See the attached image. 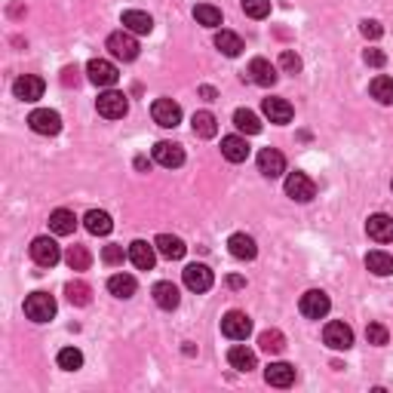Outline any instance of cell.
Returning a JSON list of instances; mask_svg holds the SVG:
<instances>
[{
  "mask_svg": "<svg viewBox=\"0 0 393 393\" xmlns=\"http://www.w3.org/2000/svg\"><path fill=\"white\" fill-rule=\"evenodd\" d=\"M25 314L34 323H50L55 316V298L46 292H31L25 298Z\"/></svg>",
  "mask_w": 393,
  "mask_h": 393,
  "instance_id": "obj_1",
  "label": "cell"
},
{
  "mask_svg": "<svg viewBox=\"0 0 393 393\" xmlns=\"http://www.w3.org/2000/svg\"><path fill=\"white\" fill-rule=\"evenodd\" d=\"M108 50L120 62H133L138 55V40L133 37V31H126V28H123V31H114L108 37Z\"/></svg>",
  "mask_w": 393,
  "mask_h": 393,
  "instance_id": "obj_2",
  "label": "cell"
},
{
  "mask_svg": "<svg viewBox=\"0 0 393 393\" xmlns=\"http://www.w3.org/2000/svg\"><path fill=\"white\" fill-rule=\"evenodd\" d=\"M31 258H34L37 267H55V265H59V258H62L59 243H55L52 237H37L31 243Z\"/></svg>",
  "mask_w": 393,
  "mask_h": 393,
  "instance_id": "obj_3",
  "label": "cell"
},
{
  "mask_svg": "<svg viewBox=\"0 0 393 393\" xmlns=\"http://www.w3.org/2000/svg\"><path fill=\"white\" fill-rule=\"evenodd\" d=\"M96 108H99V114L101 117H108V120H120L129 111V101L123 92H114V89H108V92H101V96L96 99Z\"/></svg>",
  "mask_w": 393,
  "mask_h": 393,
  "instance_id": "obj_4",
  "label": "cell"
},
{
  "mask_svg": "<svg viewBox=\"0 0 393 393\" xmlns=\"http://www.w3.org/2000/svg\"><path fill=\"white\" fill-rule=\"evenodd\" d=\"M301 314L307 316V320H323L326 314H329V307H332V301H329V295L323 292V289H311V292H304L301 295Z\"/></svg>",
  "mask_w": 393,
  "mask_h": 393,
  "instance_id": "obj_5",
  "label": "cell"
},
{
  "mask_svg": "<svg viewBox=\"0 0 393 393\" xmlns=\"http://www.w3.org/2000/svg\"><path fill=\"white\" fill-rule=\"evenodd\" d=\"M28 126H31L37 135H59L62 117L50 108H37V111H31V117H28Z\"/></svg>",
  "mask_w": 393,
  "mask_h": 393,
  "instance_id": "obj_6",
  "label": "cell"
},
{
  "mask_svg": "<svg viewBox=\"0 0 393 393\" xmlns=\"http://www.w3.org/2000/svg\"><path fill=\"white\" fill-rule=\"evenodd\" d=\"M221 332L228 335L231 341H246L252 335V320L243 311H231V314H224V320H221Z\"/></svg>",
  "mask_w": 393,
  "mask_h": 393,
  "instance_id": "obj_7",
  "label": "cell"
},
{
  "mask_svg": "<svg viewBox=\"0 0 393 393\" xmlns=\"http://www.w3.org/2000/svg\"><path fill=\"white\" fill-rule=\"evenodd\" d=\"M151 114H154V123H160L163 129H175L182 123V108L172 99H157L151 105Z\"/></svg>",
  "mask_w": 393,
  "mask_h": 393,
  "instance_id": "obj_8",
  "label": "cell"
},
{
  "mask_svg": "<svg viewBox=\"0 0 393 393\" xmlns=\"http://www.w3.org/2000/svg\"><path fill=\"white\" fill-rule=\"evenodd\" d=\"M323 341L329 344L332 350H350L353 348V329L348 323H326V329H323Z\"/></svg>",
  "mask_w": 393,
  "mask_h": 393,
  "instance_id": "obj_9",
  "label": "cell"
},
{
  "mask_svg": "<svg viewBox=\"0 0 393 393\" xmlns=\"http://www.w3.org/2000/svg\"><path fill=\"white\" fill-rule=\"evenodd\" d=\"M286 194H289V200H295V203H311L316 194V184L307 179L304 172H292L286 179Z\"/></svg>",
  "mask_w": 393,
  "mask_h": 393,
  "instance_id": "obj_10",
  "label": "cell"
},
{
  "mask_svg": "<svg viewBox=\"0 0 393 393\" xmlns=\"http://www.w3.org/2000/svg\"><path fill=\"white\" fill-rule=\"evenodd\" d=\"M258 172L265 175V179H279V175L286 172V157L277 151V148H265V151L258 154Z\"/></svg>",
  "mask_w": 393,
  "mask_h": 393,
  "instance_id": "obj_11",
  "label": "cell"
},
{
  "mask_svg": "<svg viewBox=\"0 0 393 393\" xmlns=\"http://www.w3.org/2000/svg\"><path fill=\"white\" fill-rule=\"evenodd\" d=\"M87 74H89V80L96 83V87H114V83L120 80L117 68L111 62H105V59H92L87 65Z\"/></svg>",
  "mask_w": 393,
  "mask_h": 393,
  "instance_id": "obj_12",
  "label": "cell"
},
{
  "mask_svg": "<svg viewBox=\"0 0 393 393\" xmlns=\"http://www.w3.org/2000/svg\"><path fill=\"white\" fill-rule=\"evenodd\" d=\"M154 160L166 166V170H179V166L184 163V151H182V145H175V142H157L154 145Z\"/></svg>",
  "mask_w": 393,
  "mask_h": 393,
  "instance_id": "obj_13",
  "label": "cell"
},
{
  "mask_svg": "<svg viewBox=\"0 0 393 393\" xmlns=\"http://www.w3.org/2000/svg\"><path fill=\"white\" fill-rule=\"evenodd\" d=\"M212 270L206 265H188L184 267V286L191 289V292H209L212 289Z\"/></svg>",
  "mask_w": 393,
  "mask_h": 393,
  "instance_id": "obj_14",
  "label": "cell"
},
{
  "mask_svg": "<svg viewBox=\"0 0 393 393\" xmlns=\"http://www.w3.org/2000/svg\"><path fill=\"white\" fill-rule=\"evenodd\" d=\"M43 89H46V83L37 77V74H25V77H18L13 83L16 99H22V101H37V99L43 96Z\"/></svg>",
  "mask_w": 393,
  "mask_h": 393,
  "instance_id": "obj_15",
  "label": "cell"
},
{
  "mask_svg": "<svg viewBox=\"0 0 393 393\" xmlns=\"http://www.w3.org/2000/svg\"><path fill=\"white\" fill-rule=\"evenodd\" d=\"M366 233L375 243H393V218L384 212H378V215H369V221H366Z\"/></svg>",
  "mask_w": 393,
  "mask_h": 393,
  "instance_id": "obj_16",
  "label": "cell"
},
{
  "mask_svg": "<svg viewBox=\"0 0 393 393\" xmlns=\"http://www.w3.org/2000/svg\"><path fill=\"white\" fill-rule=\"evenodd\" d=\"M154 249H157V246H151V243H145V240L129 243V261H133V265H135L138 270H151V267H154V261H157Z\"/></svg>",
  "mask_w": 393,
  "mask_h": 393,
  "instance_id": "obj_17",
  "label": "cell"
},
{
  "mask_svg": "<svg viewBox=\"0 0 393 393\" xmlns=\"http://www.w3.org/2000/svg\"><path fill=\"white\" fill-rule=\"evenodd\" d=\"M249 80L258 87H274L277 83V68L267 59H252L249 62Z\"/></svg>",
  "mask_w": 393,
  "mask_h": 393,
  "instance_id": "obj_18",
  "label": "cell"
},
{
  "mask_svg": "<svg viewBox=\"0 0 393 393\" xmlns=\"http://www.w3.org/2000/svg\"><path fill=\"white\" fill-rule=\"evenodd\" d=\"M228 249H231V255L240 258V261H252L258 255V246L249 233H233V237L228 240Z\"/></svg>",
  "mask_w": 393,
  "mask_h": 393,
  "instance_id": "obj_19",
  "label": "cell"
},
{
  "mask_svg": "<svg viewBox=\"0 0 393 393\" xmlns=\"http://www.w3.org/2000/svg\"><path fill=\"white\" fill-rule=\"evenodd\" d=\"M151 295H154V301H157V307H163V311H175L179 307V301H182V295H179V286H172V283H157L154 289H151Z\"/></svg>",
  "mask_w": 393,
  "mask_h": 393,
  "instance_id": "obj_20",
  "label": "cell"
},
{
  "mask_svg": "<svg viewBox=\"0 0 393 393\" xmlns=\"http://www.w3.org/2000/svg\"><path fill=\"white\" fill-rule=\"evenodd\" d=\"M265 381L274 387H289L295 381V366H289V362H270L265 369Z\"/></svg>",
  "mask_w": 393,
  "mask_h": 393,
  "instance_id": "obj_21",
  "label": "cell"
},
{
  "mask_svg": "<svg viewBox=\"0 0 393 393\" xmlns=\"http://www.w3.org/2000/svg\"><path fill=\"white\" fill-rule=\"evenodd\" d=\"M154 246H157V252H160L163 258H170V261L184 258V252H188V246H184L179 237H172V233H160V237L154 240Z\"/></svg>",
  "mask_w": 393,
  "mask_h": 393,
  "instance_id": "obj_22",
  "label": "cell"
},
{
  "mask_svg": "<svg viewBox=\"0 0 393 393\" xmlns=\"http://www.w3.org/2000/svg\"><path fill=\"white\" fill-rule=\"evenodd\" d=\"M221 154H224V160H231V163H243V160L249 157L246 138H240V135H224V138H221Z\"/></svg>",
  "mask_w": 393,
  "mask_h": 393,
  "instance_id": "obj_23",
  "label": "cell"
},
{
  "mask_svg": "<svg viewBox=\"0 0 393 393\" xmlns=\"http://www.w3.org/2000/svg\"><path fill=\"white\" fill-rule=\"evenodd\" d=\"M83 224H87V231L96 233V237H108V233L114 231V221H111V215L105 209H89Z\"/></svg>",
  "mask_w": 393,
  "mask_h": 393,
  "instance_id": "obj_24",
  "label": "cell"
},
{
  "mask_svg": "<svg viewBox=\"0 0 393 393\" xmlns=\"http://www.w3.org/2000/svg\"><path fill=\"white\" fill-rule=\"evenodd\" d=\"M123 28H126V31H133V34H151L154 18L148 13H142V9H126V13H123Z\"/></svg>",
  "mask_w": 393,
  "mask_h": 393,
  "instance_id": "obj_25",
  "label": "cell"
},
{
  "mask_svg": "<svg viewBox=\"0 0 393 393\" xmlns=\"http://www.w3.org/2000/svg\"><path fill=\"white\" fill-rule=\"evenodd\" d=\"M265 114L270 123H289L292 120V105H289L286 99H265Z\"/></svg>",
  "mask_w": 393,
  "mask_h": 393,
  "instance_id": "obj_26",
  "label": "cell"
},
{
  "mask_svg": "<svg viewBox=\"0 0 393 393\" xmlns=\"http://www.w3.org/2000/svg\"><path fill=\"white\" fill-rule=\"evenodd\" d=\"M74 228H77V218H74L71 209H55L50 215V231L59 233V237H68V233H74Z\"/></svg>",
  "mask_w": 393,
  "mask_h": 393,
  "instance_id": "obj_27",
  "label": "cell"
},
{
  "mask_svg": "<svg viewBox=\"0 0 393 393\" xmlns=\"http://www.w3.org/2000/svg\"><path fill=\"white\" fill-rule=\"evenodd\" d=\"M228 362L237 372H252L258 366V360H255V353H252L249 348H243V344H237V348H231L228 350Z\"/></svg>",
  "mask_w": 393,
  "mask_h": 393,
  "instance_id": "obj_28",
  "label": "cell"
},
{
  "mask_svg": "<svg viewBox=\"0 0 393 393\" xmlns=\"http://www.w3.org/2000/svg\"><path fill=\"white\" fill-rule=\"evenodd\" d=\"M191 126H194V135H200V138H212L218 133V120H215V114H209V111H196Z\"/></svg>",
  "mask_w": 393,
  "mask_h": 393,
  "instance_id": "obj_29",
  "label": "cell"
},
{
  "mask_svg": "<svg viewBox=\"0 0 393 393\" xmlns=\"http://www.w3.org/2000/svg\"><path fill=\"white\" fill-rule=\"evenodd\" d=\"M366 267L375 277H390L393 274V255H387V252H381V249L369 252V255H366Z\"/></svg>",
  "mask_w": 393,
  "mask_h": 393,
  "instance_id": "obj_30",
  "label": "cell"
},
{
  "mask_svg": "<svg viewBox=\"0 0 393 393\" xmlns=\"http://www.w3.org/2000/svg\"><path fill=\"white\" fill-rule=\"evenodd\" d=\"M108 289H111V295L114 298H133L135 295V277H129V274H114L108 279Z\"/></svg>",
  "mask_w": 393,
  "mask_h": 393,
  "instance_id": "obj_31",
  "label": "cell"
},
{
  "mask_svg": "<svg viewBox=\"0 0 393 393\" xmlns=\"http://www.w3.org/2000/svg\"><path fill=\"white\" fill-rule=\"evenodd\" d=\"M65 295H68V301L77 304V307H87L92 301V289L83 283V279H71V283L65 286Z\"/></svg>",
  "mask_w": 393,
  "mask_h": 393,
  "instance_id": "obj_32",
  "label": "cell"
},
{
  "mask_svg": "<svg viewBox=\"0 0 393 393\" xmlns=\"http://www.w3.org/2000/svg\"><path fill=\"white\" fill-rule=\"evenodd\" d=\"M215 46H218L228 59H237V55L243 52V40L233 31H218V34H215Z\"/></svg>",
  "mask_w": 393,
  "mask_h": 393,
  "instance_id": "obj_33",
  "label": "cell"
},
{
  "mask_svg": "<svg viewBox=\"0 0 393 393\" xmlns=\"http://www.w3.org/2000/svg\"><path fill=\"white\" fill-rule=\"evenodd\" d=\"M233 126H237L240 133H246V135H258L261 133V120L252 114V111H246V108L233 111Z\"/></svg>",
  "mask_w": 393,
  "mask_h": 393,
  "instance_id": "obj_34",
  "label": "cell"
},
{
  "mask_svg": "<svg viewBox=\"0 0 393 393\" xmlns=\"http://www.w3.org/2000/svg\"><path fill=\"white\" fill-rule=\"evenodd\" d=\"M258 348L265 353H283L286 350V338L279 329H265L258 335Z\"/></svg>",
  "mask_w": 393,
  "mask_h": 393,
  "instance_id": "obj_35",
  "label": "cell"
},
{
  "mask_svg": "<svg viewBox=\"0 0 393 393\" xmlns=\"http://www.w3.org/2000/svg\"><path fill=\"white\" fill-rule=\"evenodd\" d=\"M369 92H372V99H378L381 105H393V77H375L372 80V87H369Z\"/></svg>",
  "mask_w": 393,
  "mask_h": 393,
  "instance_id": "obj_36",
  "label": "cell"
},
{
  "mask_svg": "<svg viewBox=\"0 0 393 393\" xmlns=\"http://www.w3.org/2000/svg\"><path fill=\"white\" fill-rule=\"evenodd\" d=\"M194 18L200 25H206V28H215V25H221V9L212 6V4H196L194 6Z\"/></svg>",
  "mask_w": 393,
  "mask_h": 393,
  "instance_id": "obj_37",
  "label": "cell"
},
{
  "mask_svg": "<svg viewBox=\"0 0 393 393\" xmlns=\"http://www.w3.org/2000/svg\"><path fill=\"white\" fill-rule=\"evenodd\" d=\"M65 261H68V267H71V270H87L92 258H89L87 246H71L68 252H65Z\"/></svg>",
  "mask_w": 393,
  "mask_h": 393,
  "instance_id": "obj_38",
  "label": "cell"
},
{
  "mask_svg": "<svg viewBox=\"0 0 393 393\" xmlns=\"http://www.w3.org/2000/svg\"><path fill=\"white\" fill-rule=\"evenodd\" d=\"M83 366V353L77 350V348H65V350H59V369H65V372H77Z\"/></svg>",
  "mask_w": 393,
  "mask_h": 393,
  "instance_id": "obj_39",
  "label": "cell"
},
{
  "mask_svg": "<svg viewBox=\"0 0 393 393\" xmlns=\"http://www.w3.org/2000/svg\"><path fill=\"white\" fill-rule=\"evenodd\" d=\"M243 13L249 18H267L270 16V0H243Z\"/></svg>",
  "mask_w": 393,
  "mask_h": 393,
  "instance_id": "obj_40",
  "label": "cell"
},
{
  "mask_svg": "<svg viewBox=\"0 0 393 393\" xmlns=\"http://www.w3.org/2000/svg\"><path fill=\"white\" fill-rule=\"evenodd\" d=\"M279 71H283V74H298V71H301V59H298L292 50H283V52H279Z\"/></svg>",
  "mask_w": 393,
  "mask_h": 393,
  "instance_id": "obj_41",
  "label": "cell"
},
{
  "mask_svg": "<svg viewBox=\"0 0 393 393\" xmlns=\"http://www.w3.org/2000/svg\"><path fill=\"white\" fill-rule=\"evenodd\" d=\"M123 258H129V252H123V246H105L101 249V261H105V265H123Z\"/></svg>",
  "mask_w": 393,
  "mask_h": 393,
  "instance_id": "obj_42",
  "label": "cell"
},
{
  "mask_svg": "<svg viewBox=\"0 0 393 393\" xmlns=\"http://www.w3.org/2000/svg\"><path fill=\"white\" fill-rule=\"evenodd\" d=\"M366 338H369V344H375V348H381V344H387V329H384L381 323H369Z\"/></svg>",
  "mask_w": 393,
  "mask_h": 393,
  "instance_id": "obj_43",
  "label": "cell"
},
{
  "mask_svg": "<svg viewBox=\"0 0 393 393\" xmlns=\"http://www.w3.org/2000/svg\"><path fill=\"white\" fill-rule=\"evenodd\" d=\"M362 34H366L369 40H378V37L384 34V28H381V22H375V18H366V22H362Z\"/></svg>",
  "mask_w": 393,
  "mask_h": 393,
  "instance_id": "obj_44",
  "label": "cell"
},
{
  "mask_svg": "<svg viewBox=\"0 0 393 393\" xmlns=\"http://www.w3.org/2000/svg\"><path fill=\"white\" fill-rule=\"evenodd\" d=\"M362 59H366V65H372V68H381V65L387 62V55L381 52V50H366V55H362Z\"/></svg>",
  "mask_w": 393,
  "mask_h": 393,
  "instance_id": "obj_45",
  "label": "cell"
},
{
  "mask_svg": "<svg viewBox=\"0 0 393 393\" xmlns=\"http://www.w3.org/2000/svg\"><path fill=\"white\" fill-rule=\"evenodd\" d=\"M200 96H203L206 101H212V99H215V89H212V87H203V89H200Z\"/></svg>",
  "mask_w": 393,
  "mask_h": 393,
  "instance_id": "obj_46",
  "label": "cell"
},
{
  "mask_svg": "<svg viewBox=\"0 0 393 393\" xmlns=\"http://www.w3.org/2000/svg\"><path fill=\"white\" fill-rule=\"evenodd\" d=\"M228 283H231L233 289H243V286H246V283H243V277H228Z\"/></svg>",
  "mask_w": 393,
  "mask_h": 393,
  "instance_id": "obj_47",
  "label": "cell"
}]
</instances>
